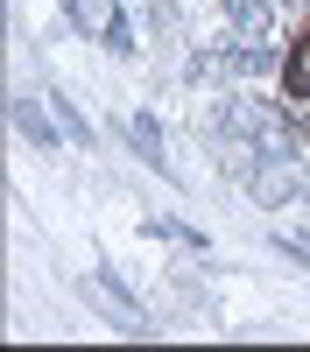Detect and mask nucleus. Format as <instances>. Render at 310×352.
Listing matches in <instances>:
<instances>
[{"instance_id": "obj_4", "label": "nucleus", "mask_w": 310, "mask_h": 352, "mask_svg": "<svg viewBox=\"0 0 310 352\" xmlns=\"http://www.w3.org/2000/svg\"><path fill=\"white\" fill-rule=\"evenodd\" d=\"M219 8L233 14V28H240L247 43H268V21H275V8H268V0H219Z\"/></svg>"}, {"instance_id": "obj_5", "label": "nucleus", "mask_w": 310, "mask_h": 352, "mask_svg": "<svg viewBox=\"0 0 310 352\" xmlns=\"http://www.w3.org/2000/svg\"><path fill=\"white\" fill-rule=\"evenodd\" d=\"M56 120H64V134L78 141V148H92V120H85V113H78L71 99H56Z\"/></svg>"}, {"instance_id": "obj_2", "label": "nucleus", "mask_w": 310, "mask_h": 352, "mask_svg": "<svg viewBox=\"0 0 310 352\" xmlns=\"http://www.w3.org/2000/svg\"><path fill=\"white\" fill-rule=\"evenodd\" d=\"M56 106V99H49ZM49 106L36 99V92H14V127L28 134V141H36V155H56V148H64V141H56V120H49Z\"/></svg>"}, {"instance_id": "obj_3", "label": "nucleus", "mask_w": 310, "mask_h": 352, "mask_svg": "<svg viewBox=\"0 0 310 352\" xmlns=\"http://www.w3.org/2000/svg\"><path fill=\"white\" fill-rule=\"evenodd\" d=\"M127 141H134V155L148 162V169H162V176H169V155H162V120H155V113H127Z\"/></svg>"}, {"instance_id": "obj_1", "label": "nucleus", "mask_w": 310, "mask_h": 352, "mask_svg": "<svg viewBox=\"0 0 310 352\" xmlns=\"http://www.w3.org/2000/svg\"><path fill=\"white\" fill-rule=\"evenodd\" d=\"M64 14L78 21V36H92V43H106V50H134V28H127V14H120V0H64Z\"/></svg>"}]
</instances>
